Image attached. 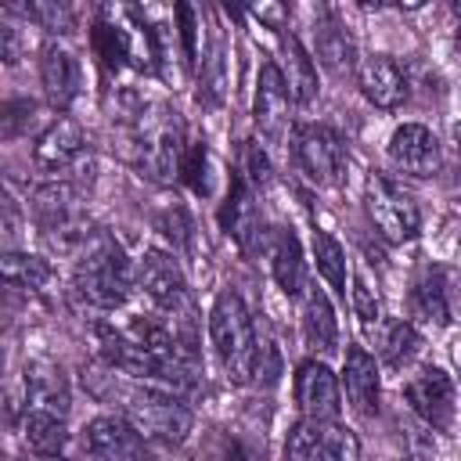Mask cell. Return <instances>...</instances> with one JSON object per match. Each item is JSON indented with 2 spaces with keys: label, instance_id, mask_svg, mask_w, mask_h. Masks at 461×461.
<instances>
[{
  "label": "cell",
  "instance_id": "obj_1",
  "mask_svg": "<svg viewBox=\"0 0 461 461\" xmlns=\"http://www.w3.org/2000/svg\"><path fill=\"white\" fill-rule=\"evenodd\" d=\"M130 285H133V270L126 252L119 249L115 238L94 230L76 256V292L97 310H115L126 303Z\"/></svg>",
  "mask_w": 461,
  "mask_h": 461
},
{
  "label": "cell",
  "instance_id": "obj_2",
  "mask_svg": "<svg viewBox=\"0 0 461 461\" xmlns=\"http://www.w3.org/2000/svg\"><path fill=\"white\" fill-rule=\"evenodd\" d=\"M209 335L212 349L234 385H245L256 375L259 364V346H256V328L245 299L238 292H220L212 310H209Z\"/></svg>",
  "mask_w": 461,
  "mask_h": 461
},
{
  "label": "cell",
  "instance_id": "obj_3",
  "mask_svg": "<svg viewBox=\"0 0 461 461\" xmlns=\"http://www.w3.org/2000/svg\"><path fill=\"white\" fill-rule=\"evenodd\" d=\"M144 443H158V447H180L187 439V432L194 429V414L191 407L162 389H140L126 396V414H122Z\"/></svg>",
  "mask_w": 461,
  "mask_h": 461
},
{
  "label": "cell",
  "instance_id": "obj_4",
  "mask_svg": "<svg viewBox=\"0 0 461 461\" xmlns=\"http://www.w3.org/2000/svg\"><path fill=\"white\" fill-rule=\"evenodd\" d=\"M133 140L140 151V166L151 176H158V180L180 176V162H184L187 148H184V130H180L176 112H169L162 104L140 108L133 115Z\"/></svg>",
  "mask_w": 461,
  "mask_h": 461
},
{
  "label": "cell",
  "instance_id": "obj_5",
  "mask_svg": "<svg viewBox=\"0 0 461 461\" xmlns=\"http://www.w3.org/2000/svg\"><path fill=\"white\" fill-rule=\"evenodd\" d=\"M367 216L375 223V230L385 238V241H411L418 238V227H421V216H418V205L411 202V194H403L389 176L375 173L367 180Z\"/></svg>",
  "mask_w": 461,
  "mask_h": 461
},
{
  "label": "cell",
  "instance_id": "obj_6",
  "mask_svg": "<svg viewBox=\"0 0 461 461\" xmlns=\"http://www.w3.org/2000/svg\"><path fill=\"white\" fill-rule=\"evenodd\" d=\"M292 155L299 162V169L321 184V187H335L342 180L346 169V148L342 137L328 126H299L292 137Z\"/></svg>",
  "mask_w": 461,
  "mask_h": 461
},
{
  "label": "cell",
  "instance_id": "obj_7",
  "mask_svg": "<svg viewBox=\"0 0 461 461\" xmlns=\"http://www.w3.org/2000/svg\"><path fill=\"white\" fill-rule=\"evenodd\" d=\"M403 400L411 403V411L432 425V429H447L454 418V382L443 367L425 364L418 367L407 382H403Z\"/></svg>",
  "mask_w": 461,
  "mask_h": 461
},
{
  "label": "cell",
  "instance_id": "obj_8",
  "mask_svg": "<svg viewBox=\"0 0 461 461\" xmlns=\"http://www.w3.org/2000/svg\"><path fill=\"white\" fill-rule=\"evenodd\" d=\"M137 285L148 292V299L158 310H187V285H184V270L180 263L162 252V249H148L137 263Z\"/></svg>",
  "mask_w": 461,
  "mask_h": 461
},
{
  "label": "cell",
  "instance_id": "obj_9",
  "mask_svg": "<svg viewBox=\"0 0 461 461\" xmlns=\"http://www.w3.org/2000/svg\"><path fill=\"white\" fill-rule=\"evenodd\" d=\"M295 403L303 418L313 421H339L342 396H339V378L324 360H303L295 371Z\"/></svg>",
  "mask_w": 461,
  "mask_h": 461
},
{
  "label": "cell",
  "instance_id": "obj_10",
  "mask_svg": "<svg viewBox=\"0 0 461 461\" xmlns=\"http://www.w3.org/2000/svg\"><path fill=\"white\" fill-rule=\"evenodd\" d=\"M389 158L400 173L411 176H432L439 169V140L421 122H403L389 137Z\"/></svg>",
  "mask_w": 461,
  "mask_h": 461
},
{
  "label": "cell",
  "instance_id": "obj_11",
  "mask_svg": "<svg viewBox=\"0 0 461 461\" xmlns=\"http://www.w3.org/2000/svg\"><path fill=\"white\" fill-rule=\"evenodd\" d=\"M86 450L97 461H144L148 447L140 439V432L115 414H101L86 425Z\"/></svg>",
  "mask_w": 461,
  "mask_h": 461
},
{
  "label": "cell",
  "instance_id": "obj_12",
  "mask_svg": "<svg viewBox=\"0 0 461 461\" xmlns=\"http://www.w3.org/2000/svg\"><path fill=\"white\" fill-rule=\"evenodd\" d=\"M256 126L267 133V137H285L288 130V112H292V94H288V83L277 68V61H267L259 68V83H256Z\"/></svg>",
  "mask_w": 461,
  "mask_h": 461
},
{
  "label": "cell",
  "instance_id": "obj_13",
  "mask_svg": "<svg viewBox=\"0 0 461 461\" xmlns=\"http://www.w3.org/2000/svg\"><path fill=\"white\" fill-rule=\"evenodd\" d=\"M357 83H360V94L375 104V108H400L403 97H407V76L400 72V65L389 58V54H371L357 65Z\"/></svg>",
  "mask_w": 461,
  "mask_h": 461
},
{
  "label": "cell",
  "instance_id": "obj_14",
  "mask_svg": "<svg viewBox=\"0 0 461 461\" xmlns=\"http://www.w3.org/2000/svg\"><path fill=\"white\" fill-rule=\"evenodd\" d=\"M223 227L227 234L245 249V252H256L263 249L267 241V230H263V216H259V205L249 191V184L241 176L230 180V194H227V205H223Z\"/></svg>",
  "mask_w": 461,
  "mask_h": 461
},
{
  "label": "cell",
  "instance_id": "obj_15",
  "mask_svg": "<svg viewBox=\"0 0 461 461\" xmlns=\"http://www.w3.org/2000/svg\"><path fill=\"white\" fill-rule=\"evenodd\" d=\"M79 155H83V130H79V122H72V119H65V115H58V119L36 137V144H32V158H36V166L47 169V173L68 169Z\"/></svg>",
  "mask_w": 461,
  "mask_h": 461
},
{
  "label": "cell",
  "instance_id": "obj_16",
  "mask_svg": "<svg viewBox=\"0 0 461 461\" xmlns=\"http://www.w3.org/2000/svg\"><path fill=\"white\" fill-rule=\"evenodd\" d=\"M342 389L353 403L357 414L371 418L378 411V364L364 346H349L346 349V364H342Z\"/></svg>",
  "mask_w": 461,
  "mask_h": 461
},
{
  "label": "cell",
  "instance_id": "obj_17",
  "mask_svg": "<svg viewBox=\"0 0 461 461\" xmlns=\"http://www.w3.org/2000/svg\"><path fill=\"white\" fill-rule=\"evenodd\" d=\"M25 400L32 411H50L58 418L68 414V382L58 364L29 360L25 364Z\"/></svg>",
  "mask_w": 461,
  "mask_h": 461
},
{
  "label": "cell",
  "instance_id": "obj_18",
  "mask_svg": "<svg viewBox=\"0 0 461 461\" xmlns=\"http://www.w3.org/2000/svg\"><path fill=\"white\" fill-rule=\"evenodd\" d=\"M40 79H43V94L54 108H68L76 90H79V65L65 47H43L40 54Z\"/></svg>",
  "mask_w": 461,
  "mask_h": 461
},
{
  "label": "cell",
  "instance_id": "obj_19",
  "mask_svg": "<svg viewBox=\"0 0 461 461\" xmlns=\"http://www.w3.org/2000/svg\"><path fill=\"white\" fill-rule=\"evenodd\" d=\"M270 241V270H274V281L281 285L285 295H303L306 288V267H303V249H299V238L285 227H270L267 234Z\"/></svg>",
  "mask_w": 461,
  "mask_h": 461
},
{
  "label": "cell",
  "instance_id": "obj_20",
  "mask_svg": "<svg viewBox=\"0 0 461 461\" xmlns=\"http://www.w3.org/2000/svg\"><path fill=\"white\" fill-rule=\"evenodd\" d=\"M303 339L313 353H331L339 346V321H335L331 299L317 285L303 292Z\"/></svg>",
  "mask_w": 461,
  "mask_h": 461
},
{
  "label": "cell",
  "instance_id": "obj_21",
  "mask_svg": "<svg viewBox=\"0 0 461 461\" xmlns=\"http://www.w3.org/2000/svg\"><path fill=\"white\" fill-rule=\"evenodd\" d=\"M281 76H285V83H288V94H292V101L295 104H310L313 97H317V68H313V61H310V54L303 50V43L292 36V32H285L281 36Z\"/></svg>",
  "mask_w": 461,
  "mask_h": 461
},
{
  "label": "cell",
  "instance_id": "obj_22",
  "mask_svg": "<svg viewBox=\"0 0 461 461\" xmlns=\"http://www.w3.org/2000/svg\"><path fill=\"white\" fill-rule=\"evenodd\" d=\"M22 439L36 457H61V450L68 447V429L65 418L50 414V411H25L22 418Z\"/></svg>",
  "mask_w": 461,
  "mask_h": 461
},
{
  "label": "cell",
  "instance_id": "obj_23",
  "mask_svg": "<svg viewBox=\"0 0 461 461\" xmlns=\"http://www.w3.org/2000/svg\"><path fill=\"white\" fill-rule=\"evenodd\" d=\"M411 317L432 324V328H443L450 324V295H447V285H443V274L439 270H425L414 288H411Z\"/></svg>",
  "mask_w": 461,
  "mask_h": 461
},
{
  "label": "cell",
  "instance_id": "obj_24",
  "mask_svg": "<svg viewBox=\"0 0 461 461\" xmlns=\"http://www.w3.org/2000/svg\"><path fill=\"white\" fill-rule=\"evenodd\" d=\"M0 274L11 288H29V292H43L54 281L50 263L40 259V256H25V252H4Z\"/></svg>",
  "mask_w": 461,
  "mask_h": 461
},
{
  "label": "cell",
  "instance_id": "obj_25",
  "mask_svg": "<svg viewBox=\"0 0 461 461\" xmlns=\"http://www.w3.org/2000/svg\"><path fill=\"white\" fill-rule=\"evenodd\" d=\"M317 54H321V61L328 65V72H335V76H346V72H353V65H357L353 36H349L339 22H324V25H321V32H317Z\"/></svg>",
  "mask_w": 461,
  "mask_h": 461
},
{
  "label": "cell",
  "instance_id": "obj_26",
  "mask_svg": "<svg viewBox=\"0 0 461 461\" xmlns=\"http://www.w3.org/2000/svg\"><path fill=\"white\" fill-rule=\"evenodd\" d=\"M378 349H382V360L389 367H403L421 353V335L411 321H389L382 339H378Z\"/></svg>",
  "mask_w": 461,
  "mask_h": 461
},
{
  "label": "cell",
  "instance_id": "obj_27",
  "mask_svg": "<svg viewBox=\"0 0 461 461\" xmlns=\"http://www.w3.org/2000/svg\"><path fill=\"white\" fill-rule=\"evenodd\" d=\"M313 259H317V274L328 281V288L346 295V252L328 230H313Z\"/></svg>",
  "mask_w": 461,
  "mask_h": 461
},
{
  "label": "cell",
  "instance_id": "obj_28",
  "mask_svg": "<svg viewBox=\"0 0 461 461\" xmlns=\"http://www.w3.org/2000/svg\"><path fill=\"white\" fill-rule=\"evenodd\" d=\"M310 461H360V439H357L346 425L324 421L321 439H317Z\"/></svg>",
  "mask_w": 461,
  "mask_h": 461
},
{
  "label": "cell",
  "instance_id": "obj_29",
  "mask_svg": "<svg viewBox=\"0 0 461 461\" xmlns=\"http://www.w3.org/2000/svg\"><path fill=\"white\" fill-rule=\"evenodd\" d=\"M94 50L101 54V61L108 68H122L130 58H133V40L122 25H112V22H97L94 25Z\"/></svg>",
  "mask_w": 461,
  "mask_h": 461
},
{
  "label": "cell",
  "instance_id": "obj_30",
  "mask_svg": "<svg viewBox=\"0 0 461 461\" xmlns=\"http://www.w3.org/2000/svg\"><path fill=\"white\" fill-rule=\"evenodd\" d=\"M321 429L324 421H313V418H299L292 429H288V439H285V461H310L317 439H321Z\"/></svg>",
  "mask_w": 461,
  "mask_h": 461
},
{
  "label": "cell",
  "instance_id": "obj_31",
  "mask_svg": "<svg viewBox=\"0 0 461 461\" xmlns=\"http://www.w3.org/2000/svg\"><path fill=\"white\" fill-rule=\"evenodd\" d=\"M349 299H353V310H357V317H360L367 328H371V324H378V317H382V310H378V292L367 285V277H364V274H357V277H353Z\"/></svg>",
  "mask_w": 461,
  "mask_h": 461
},
{
  "label": "cell",
  "instance_id": "obj_32",
  "mask_svg": "<svg viewBox=\"0 0 461 461\" xmlns=\"http://www.w3.org/2000/svg\"><path fill=\"white\" fill-rule=\"evenodd\" d=\"M205 162H209L205 144H187L184 162H180V176H184L198 194H205V191H209V184H205Z\"/></svg>",
  "mask_w": 461,
  "mask_h": 461
},
{
  "label": "cell",
  "instance_id": "obj_33",
  "mask_svg": "<svg viewBox=\"0 0 461 461\" xmlns=\"http://www.w3.org/2000/svg\"><path fill=\"white\" fill-rule=\"evenodd\" d=\"M194 7L187 4H176V32H180V43H184V61L187 68L198 65V32H194Z\"/></svg>",
  "mask_w": 461,
  "mask_h": 461
},
{
  "label": "cell",
  "instance_id": "obj_34",
  "mask_svg": "<svg viewBox=\"0 0 461 461\" xmlns=\"http://www.w3.org/2000/svg\"><path fill=\"white\" fill-rule=\"evenodd\" d=\"M25 18H32L36 25H43L47 32H68V25H72L68 11L58 7V4H32V7H25Z\"/></svg>",
  "mask_w": 461,
  "mask_h": 461
},
{
  "label": "cell",
  "instance_id": "obj_35",
  "mask_svg": "<svg viewBox=\"0 0 461 461\" xmlns=\"http://www.w3.org/2000/svg\"><path fill=\"white\" fill-rule=\"evenodd\" d=\"M0 119H4V137H18L36 119V104L32 101H7Z\"/></svg>",
  "mask_w": 461,
  "mask_h": 461
},
{
  "label": "cell",
  "instance_id": "obj_36",
  "mask_svg": "<svg viewBox=\"0 0 461 461\" xmlns=\"http://www.w3.org/2000/svg\"><path fill=\"white\" fill-rule=\"evenodd\" d=\"M245 173H249L252 184H267L270 180V162H267V155H263V148L256 140L245 144Z\"/></svg>",
  "mask_w": 461,
  "mask_h": 461
},
{
  "label": "cell",
  "instance_id": "obj_37",
  "mask_svg": "<svg viewBox=\"0 0 461 461\" xmlns=\"http://www.w3.org/2000/svg\"><path fill=\"white\" fill-rule=\"evenodd\" d=\"M0 58L7 65H14L22 58V25H11V22H0Z\"/></svg>",
  "mask_w": 461,
  "mask_h": 461
},
{
  "label": "cell",
  "instance_id": "obj_38",
  "mask_svg": "<svg viewBox=\"0 0 461 461\" xmlns=\"http://www.w3.org/2000/svg\"><path fill=\"white\" fill-rule=\"evenodd\" d=\"M227 461H263V447L256 450V447H249V443H234L230 447V454H227Z\"/></svg>",
  "mask_w": 461,
  "mask_h": 461
},
{
  "label": "cell",
  "instance_id": "obj_39",
  "mask_svg": "<svg viewBox=\"0 0 461 461\" xmlns=\"http://www.w3.org/2000/svg\"><path fill=\"white\" fill-rule=\"evenodd\" d=\"M454 140H457V148H461V122L454 126Z\"/></svg>",
  "mask_w": 461,
  "mask_h": 461
},
{
  "label": "cell",
  "instance_id": "obj_40",
  "mask_svg": "<svg viewBox=\"0 0 461 461\" xmlns=\"http://www.w3.org/2000/svg\"><path fill=\"white\" fill-rule=\"evenodd\" d=\"M457 306H461V288H457Z\"/></svg>",
  "mask_w": 461,
  "mask_h": 461
},
{
  "label": "cell",
  "instance_id": "obj_41",
  "mask_svg": "<svg viewBox=\"0 0 461 461\" xmlns=\"http://www.w3.org/2000/svg\"><path fill=\"white\" fill-rule=\"evenodd\" d=\"M457 43H461V36H457Z\"/></svg>",
  "mask_w": 461,
  "mask_h": 461
}]
</instances>
